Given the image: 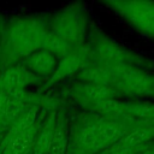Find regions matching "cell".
Returning <instances> with one entry per match:
<instances>
[{
	"label": "cell",
	"instance_id": "cell-1",
	"mask_svg": "<svg viewBox=\"0 0 154 154\" xmlns=\"http://www.w3.org/2000/svg\"><path fill=\"white\" fill-rule=\"evenodd\" d=\"M49 31L48 23L40 17H20L11 20L2 30L0 41V69L22 63L42 47Z\"/></svg>",
	"mask_w": 154,
	"mask_h": 154
},
{
	"label": "cell",
	"instance_id": "cell-2",
	"mask_svg": "<svg viewBox=\"0 0 154 154\" xmlns=\"http://www.w3.org/2000/svg\"><path fill=\"white\" fill-rule=\"evenodd\" d=\"M49 29L72 48L84 45L87 17L78 5H72L57 13L48 23Z\"/></svg>",
	"mask_w": 154,
	"mask_h": 154
},
{
	"label": "cell",
	"instance_id": "cell-3",
	"mask_svg": "<svg viewBox=\"0 0 154 154\" xmlns=\"http://www.w3.org/2000/svg\"><path fill=\"white\" fill-rule=\"evenodd\" d=\"M88 45L90 47L94 63L102 65H135L138 61L136 57L106 36H97Z\"/></svg>",
	"mask_w": 154,
	"mask_h": 154
},
{
	"label": "cell",
	"instance_id": "cell-4",
	"mask_svg": "<svg viewBox=\"0 0 154 154\" xmlns=\"http://www.w3.org/2000/svg\"><path fill=\"white\" fill-rule=\"evenodd\" d=\"M109 5L114 6L136 29L154 37V2L120 1Z\"/></svg>",
	"mask_w": 154,
	"mask_h": 154
},
{
	"label": "cell",
	"instance_id": "cell-5",
	"mask_svg": "<svg viewBox=\"0 0 154 154\" xmlns=\"http://www.w3.org/2000/svg\"><path fill=\"white\" fill-rule=\"evenodd\" d=\"M90 63H93V57L89 45L84 43L83 46L73 48L67 55H65L58 61L57 70L53 76L47 81V85L54 84L75 73L77 75L84 66Z\"/></svg>",
	"mask_w": 154,
	"mask_h": 154
},
{
	"label": "cell",
	"instance_id": "cell-6",
	"mask_svg": "<svg viewBox=\"0 0 154 154\" xmlns=\"http://www.w3.org/2000/svg\"><path fill=\"white\" fill-rule=\"evenodd\" d=\"M37 78L23 63L11 65L0 72V88L4 91L24 90L28 85L38 83Z\"/></svg>",
	"mask_w": 154,
	"mask_h": 154
},
{
	"label": "cell",
	"instance_id": "cell-7",
	"mask_svg": "<svg viewBox=\"0 0 154 154\" xmlns=\"http://www.w3.org/2000/svg\"><path fill=\"white\" fill-rule=\"evenodd\" d=\"M67 94L72 100H75L79 106L88 108L90 105L99 102L101 100L108 99V97H116L117 93L111 87H103V85H95V84H88V83H77L72 85Z\"/></svg>",
	"mask_w": 154,
	"mask_h": 154
},
{
	"label": "cell",
	"instance_id": "cell-8",
	"mask_svg": "<svg viewBox=\"0 0 154 154\" xmlns=\"http://www.w3.org/2000/svg\"><path fill=\"white\" fill-rule=\"evenodd\" d=\"M59 59L43 48H40L26 57L22 63L40 79H49L57 70Z\"/></svg>",
	"mask_w": 154,
	"mask_h": 154
},
{
	"label": "cell",
	"instance_id": "cell-9",
	"mask_svg": "<svg viewBox=\"0 0 154 154\" xmlns=\"http://www.w3.org/2000/svg\"><path fill=\"white\" fill-rule=\"evenodd\" d=\"M42 122H37L32 128L29 130L17 135L13 137L1 150L0 154H26L29 150L32 149V146L36 141L38 130L41 128Z\"/></svg>",
	"mask_w": 154,
	"mask_h": 154
},
{
	"label": "cell",
	"instance_id": "cell-10",
	"mask_svg": "<svg viewBox=\"0 0 154 154\" xmlns=\"http://www.w3.org/2000/svg\"><path fill=\"white\" fill-rule=\"evenodd\" d=\"M57 113H58L57 111L49 112V114L42 122L38 134H37V137H36V141L32 146L31 154H48L51 141H52L54 128H55Z\"/></svg>",
	"mask_w": 154,
	"mask_h": 154
},
{
	"label": "cell",
	"instance_id": "cell-11",
	"mask_svg": "<svg viewBox=\"0 0 154 154\" xmlns=\"http://www.w3.org/2000/svg\"><path fill=\"white\" fill-rule=\"evenodd\" d=\"M48 154H69V138L66 131V122L61 113H57V122L51 141Z\"/></svg>",
	"mask_w": 154,
	"mask_h": 154
},
{
	"label": "cell",
	"instance_id": "cell-12",
	"mask_svg": "<svg viewBox=\"0 0 154 154\" xmlns=\"http://www.w3.org/2000/svg\"><path fill=\"white\" fill-rule=\"evenodd\" d=\"M43 49H46L47 52L52 53L55 58H58L59 60L61 58H64L65 55H67L73 48L67 45L65 41H63L57 34H54L51 29L48 31V34L46 35V38L42 43V47Z\"/></svg>",
	"mask_w": 154,
	"mask_h": 154
},
{
	"label": "cell",
	"instance_id": "cell-13",
	"mask_svg": "<svg viewBox=\"0 0 154 154\" xmlns=\"http://www.w3.org/2000/svg\"><path fill=\"white\" fill-rule=\"evenodd\" d=\"M4 96H5V91L0 88V111H1V106H2V101H4Z\"/></svg>",
	"mask_w": 154,
	"mask_h": 154
},
{
	"label": "cell",
	"instance_id": "cell-14",
	"mask_svg": "<svg viewBox=\"0 0 154 154\" xmlns=\"http://www.w3.org/2000/svg\"><path fill=\"white\" fill-rule=\"evenodd\" d=\"M2 30H4V28H2V25H1V20H0V41H1V35H2Z\"/></svg>",
	"mask_w": 154,
	"mask_h": 154
},
{
	"label": "cell",
	"instance_id": "cell-15",
	"mask_svg": "<svg viewBox=\"0 0 154 154\" xmlns=\"http://www.w3.org/2000/svg\"><path fill=\"white\" fill-rule=\"evenodd\" d=\"M1 140H2V136H0V142H1Z\"/></svg>",
	"mask_w": 154,
	"mask_h": 154
}]
</instances>
